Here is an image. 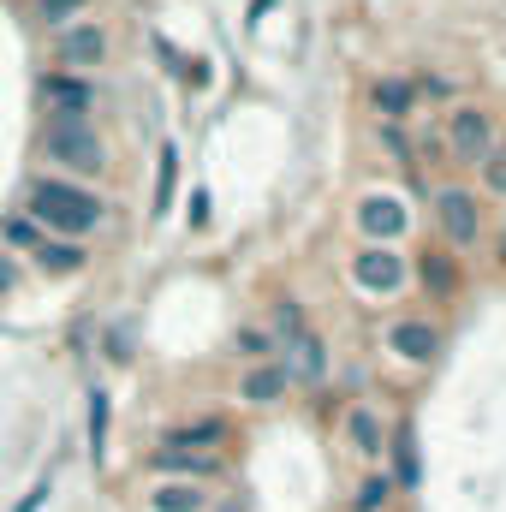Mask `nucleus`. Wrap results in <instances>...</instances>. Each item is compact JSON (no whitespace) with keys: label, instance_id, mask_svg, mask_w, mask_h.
Instances as JSON below:
<instances>
[{"label":"nucleus","instance_id":"f257e3e1","mask_svg":"<svg viewBox=\"0 0 506 512\" xmlns=\"http://www.w3.org/2000/svg\"><path fill=\"white\" fill-rule=\"evenodd\" d=\"M30 221L60 227V233H90L102 221V197L66 179H30Z\"/></svg>","mask_w":506,"mask_h":512},{"label":"nucleus","instance_id":"f03ea898","mask_svg":"<svg viewBox=\"0 0 506 512\" xmlns=\"http://www.w3.org/2000/svg\"><path fill=\"white\" fill-rule=\"evenodd\" d=\"M42 149H48V161L72 167V173H102L108 167V143L90 131V120H54Z\"/></svg>","mask_w":506,"mask_h":512},{"label":"nucleus","instance_id":"7ed1b4c3","mask_svg":"<svg viewBox=\"0 0 506 512\" xmlns=\"http://www.w3.org/2000/svg\"><path fill=\"white\" fill-rule=\"evenodd\" d=\"M36 96H42V108H54L60 120H84L90 102H96V90H90L78 72H48V78L36 84Z\"/></svg>","mask_w":506,"mask_h":512},{"label":"nucleus","instance_id":"20e7f679","mask_svg":"<svg viewBox=\"0 0 506 512\" xmlns=\"http://www.w3.org/2000/svg\"><path fill=\"white\" fill-rule=\"evenodd\" d=\"M447 143L459 161H483L489 155V114L483 108H453L447 114Z\"/></svg>","mask_w":506,"mask_h":512},{"label":"nucleus","instance_id":"39448f33","mask_svg":"<svg viewBox=\"0 0 506 512\" xmlns=\"http://www.w3.org/2000/svg\"><path fill=\"white\" fill-rule=\"evenodd\" d=\"M435 203H441V227H447V239H453V245H477V233H483V209H477V197H471V191H441Z\"/></svg>","mask_w":506,"mask_h":512},{"label":"nucleus","instance_id":"423d86ee","mask_svg":"<svg viewBox=\"0 0 506 512\" xmlns=\"http://www.w3.org/2000/svg\"><path fill=\"white\" fill-rule=\"evenodd\" d=\"M54 54H60L66 72H72V66H96V60L108 54V30H102V24H72V30H60Z\"/></svg>","mask_w":506,"mask_h":512},{"label":"nucleus","instance_id":"0eeeda50","mask_svg":"<svg viewBox=\"0 0 506 512\" xmlns=\"http://www.w3.org/2000/svg\"><path fill=\"white\" fill-rule=\"evenodd\" d=\"M387 346H393L399 358H411V364H429V358H435V346H441V334H435L429 322H399V328L387 334Z\"/></svg>","mask_w":506,"mask_h":512},{"label":"nucleus","instance_id":"6e6552de","mask_svg":"<svg viewBox=\"0 0 506 512\" xmlns=\"http://www.w3.org/2000/svg\"><path fill=\"white\" fill-rule=\"evenodd\" d=\"M399 274H405V262L387 251V245H370V251L358 256V280H364V286H376V292H393V286H399Z\"/></svg>","mask_w":506,"mask_h":512},{"label":"nucleus","instance_id":"1a4fd4ad","mask_svg":"<svg viewBox=\"0 0 506 512\" xmlns=\"http://www.w3.org/2000/svg\"><path fill=\"white\" fill-rule=\"evenodd\" d=\"M280 393H286V370H280V364H262V370L245 376V399H251V405H274Z\"/></svg>","mask_w":506,"mask_h":512},{"label":"nucleus","instance_id":"9d476101","mask_svg":"<svg viewBox=\"0 0 506 512\" xmlns=\"http://www.w3.org/2000/svg\"><path fill=\"white\" fill-rule=\"evenodd\" d=\"M346 435H352V447H358L364 459L381 453V423L370 417V411H352V417H346Z\"/></svg>","mask_w":506,"mask_h":512},{"label":"nucleus","instance_id":"9b49d317","mask_svg":"<svg viewBox=\"0 0 506 512\" xmlns=\"http://www.w3.org/2000/svg\"><path fill=\"white\" fill-rule=\"evenodd\" d=\"M364 227H370V233H399V227H405V215H399V203H393V197H370V203H364Z\"/></svg>","mask_w":506,"mask_h":512},{"label":"nucleus","instance_id":"f8f14e48","mask_svg":"<svg viewBox=\"0 0 506 512\" xmlns=\"http://www.w3.org/2000/svg\"><path fill=\"white\" fill-rule=\"evenodd\" d=\"M42 268H54V274H72V268H84V245H72V239H54V245H42Z\"/></svg>","mask_w":506,"mask_h":512},{"label":"nucleus","instance_id":"ddd939ff","mask_svg":"<svg viewBox=\"0 0 506 512\" xmlns=\"http://www.w3.org/2000/svg\"><path fill=\"white\" fill-rule=\"evenodd\" d=\"M292 370L298 376H322V340L316 334H292Z\"/></svg>","mask_w":506,"mask_h":512},{"label":"nucleus","instance_id":"4468645a","mask_svg":"<svg viewBox=\"0 0 506 512\" xmlns=\"http://www.w3.org/2000/svg\"><path fill=\"white\" fill-rule=\"evenodd\" d=\"M221 441V423H191V429H173L167 435V453H185V447H215Z\"/></svg>","mask_w":506,"mask_h":512},{"label":"nucleus","instance_id":"2eb2a0df","mask_svg":"<svg viewBox=\"0 0 506 512\" xmlns=\"http://www.w3.org/2000/svg\"><path fill=\"white\" fill-rule=\"evenodd\" d=\"M155 507L161 512H203V489H191V483H167V489L155 495Z\"/></svg>","mask_w":506,"mask_h":512},{"label":"nucleus","instance_id":"dca6fc26","mask_svg":"<svg viewBox=\"0 0 506 512\" xmlns=\"http://www.w3.org/2000/svg\"><path fill=\"white\" fill-rule=\"evenodd\" d=\"M376 108L387 114V120H399V114L411 108V84H399V78H387V84H376Z\"/></svg>","mask_w":506,"mask_h":512},{"label":"nucleus","instance_id":"f3484780","mask_svg":"<svg viewBox=\"0 0 506 512\" xmlns=\"http://www.w3.org/2000/svg\"><path fill=\"white\" fill-rule=\"evenodd\" d=\"M0 233H6V245H18V251H42V227H36L30 215H12Z\"/></svg>","mask_w":506,"mask_h":512},{"label":"nucleus","instance_id":"a211bd4d","mask_svg":"<svg viewBox=\"0 0 506 512\" xmlns=\"http://www.w3.org/2000/svg\"><path fill=\"white\" fill-rule=\"evenodd\" d=\"M173 173H179V155H173V149H161V179H155V209H167V197H173Z\"/></svg>","mask_w":506,"mask_h":512},{"label":"nucleus","instance_id":"6ab92c4d","mask_svg":"<svg viewBox=\"0 0 506 512\" xmlns=\"http://www.w3.org/2000/svg\"><path fill=\"white\" fill-rule=\"evenodd\" d=\"M423 280H429L435 292H453V268H447V256H423Z\"/></svg>","mask_w":506,"mask_h":512},{"label":"nucleus","instance_id":"aec40b11","mask_svg":"<svg viewBox=\"0 0 506 512\" xmlns=\"http://www.w3.org/2000/svg\"><path fill=\"white\" fill-rule=\"evenodd\" d=\"M161 471H215V459H191V453H155Z\"/></svg>","mask_w":506,"mask_h":512},{"label":"nucleus","instance_id":"412c9836","mask_svg":"<svg viewBox=\"0 0 506 512\" xmlns=\"http://www.w3.org/2000/svg\"><path fill=\"white\" fill-rule=\"evenodd\" d=\"M78 6H84V0H36V18H42V24H66Z\"/></svg>","mask_w":506,"mask_h":512},{"label":"nucleus","instance_id":"4be33fe9","mask_svg":"<svg viewBox=\"0 0 506 512\" xmlns=\"http://www.w3.org/2000/svg\"><path fill=\"white\" fill-rule=\"evenodd\" d=\"M387 477H376V483H364V495H358V512H376V507H387Z\"/></svg>","mask_w":506,"mask_h":512},{"label":"nucleus","instance_id":"5701e85b","mask_svg":"<svg viewBox=\"0 0 506 512\" xmlns=\"http://www.w3.org/2000/svg\"><path fill=\"white\" fill-rule=\"evenodd\" d=\"M239 352L245 358H268V334L262 328H239Z\"/></svg>","mask_w":506,"mask_h":512},{"label":"nucleus","instance_id":"b1692460","mask_svg":"<svg viewBox=\"0 0 506 512\" xmlns=\"http://www.w3.org/2000/svg\"><path fill=\"white\" fill-rule=\"evenodd\" d=\"M483 161H489V185H495V191H506V149L483 155Z\"/></svg>","mask_w":506,"mask_h":512}]
</instances>
